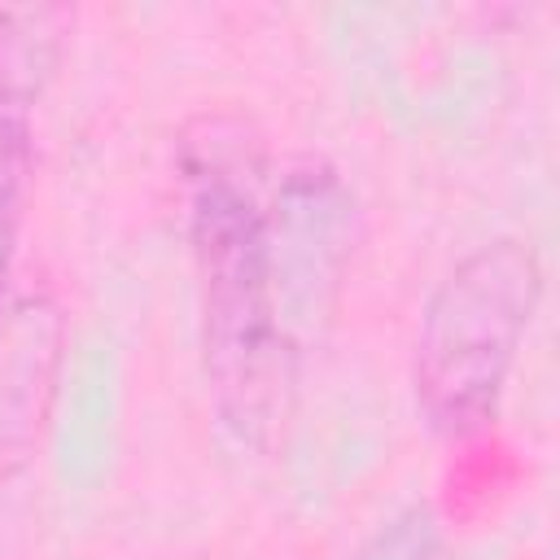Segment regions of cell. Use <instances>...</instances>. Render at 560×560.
I'll return each mask as SVG.
<instances>
[{"instance_id": "1", "label": "cell", "mask_w": 560, "mask_h": 560, "mask_svg": "<svg viewBox=\"0 0 560 560\" xmlns=\"http://www.w3.org/2000/svg\"><path fill=\"white\" fill-rule=\"evenodd\" d=\"M179 162L210 398L236 442L271 451L293 411L302 341L293 337L276 289L262 149L245 122L201 118L184 136Z\"/></svg>"}, {"instance_id": "2", "label": "cell", "mask_w": 560, "mask_h": 560, "mask_svg": "<svg viewBox=\"0 0 560 560\" xmlns=\"http://www.w3.org/2000/svg\"><path fill=\"white\" fill-rule=\"evenodd\" d=\"M542 298V258L521 236L464 254L429 293L416 332V402L442 438L481 433Z\"/></svg>"}, {"instance_id": "3", "label": "cell", "mask_w": 560, "mask_h": 560, "mask_svg": "<svg viewBox=\"0 0 560 560\" xmlns=\"http://www.w3.org/2000/svg\"><path fill=\"white\" fill-rule=\"evenodd\" d=\"M66 354V315L39 289H0V481L18 477L48 429Z\"/></svg>"}, {"instance_id": "4", "label": "cell", "mask_w": 560, "mask_h": 560, "mask_svg": "<svg viewBox=\"0 0 560 560\" xmlns=\"http://www.w3.org/2000/svg\"><path fill=\"white\" fill-rule=\"evenodd\" d=\"M61 18V9H0V289L22 228L35 96L57 61Z\"/></svg>"}, {"instance_id": "5", "label": "cell", "mask_w": 560, "mask_h": 560, "mask_svg": "<svg viewBox=\"0 0 560 560\" xmlns=\"http://www.w3.org/2000/svg\"><path fill=\"white\" fill-rule=\"evenodd\" d=\"M354 560H451L442 547V529L424 508L394 516Z\"/></svg>"}]
</instances>
